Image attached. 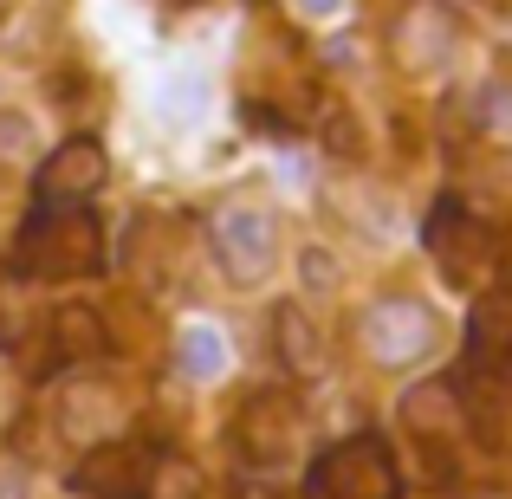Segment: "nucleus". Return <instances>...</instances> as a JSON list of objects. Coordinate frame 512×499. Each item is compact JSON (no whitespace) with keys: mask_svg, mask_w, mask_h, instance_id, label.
Instances as JSON below:
<instances>
[{"mask_svg":"<svg viewBox=\"0 0 512 499\" xmlns=\"http://www.w3.org/2000/svg\"><path fill=\"white\" fill-rule=\"evenodd\" d=\"M20 273L26 279H91L104 266V221L85 201H46L20 227Z\"/></svg>","mask_w":512,"mask_h":499,"instance_id":"obj_1","label":"nucleus"},{"mask_svg":"<svg viewBox=\"0 0 512 499\" xmlns=\"http://www.w3.org/2000/svg\"><path fill=\"white\" fill-rule=\"evenodd\" d=\"M305 499H402V474L383 435L331 441L305 474Z\"/></svg>","mask_w":512,"mask_h":499,"instance_id":"obj_2","label":"nucleus"},{"mask_svg":"<svg viewBox=\"0 0 512 499\" xmlns=\"http://www.w3.org/2000/svg\"><path fill=\"white\" fill-rule=\"evenodd\" d=\"M422 240H428V253H435L441 279L461 286V292H480L493 273H500V240H493V227L474 221L467 201H454V195H441L435 208H428Z\"/></svg>","mask_w":512,"mask_h":499,"instance_id":"obj_3","label":"nucleus"},{"mask_svg":"<svg viewBox=\"0 0 512 499\" xmlns=\"http://www.w3.org/2000/svg\"><path fill=\"white\" fill-rule=\"evenodd\" d=\"M435 337H441V318H435V305H422L415 292H383V299L363 305V318H357L363 357L383 363V370L422 363L428 350H435Z\"/></svg>","mask_w":512,"mask_h":499,"instance_id":"obj_4","label":"nucleus"},{"mask_svg":"<svg viewBox=\"0 0 512 499\" xmlns=\"http://www.w3.org/2000/svg\"><path fill=\"white\" fill-rule=\"evenodd\" d=\"M208 234H214V260H221V273L234 279V286H260V279L273 273L279 221H273V208H266V201L227 195L221 208H214Z\"/></svg>","mask_w":512,"mask_h":499,"instance_id":"obj_5","label":"nucleus"},{"mask_svg":"<svg viewBox=\"0 0 512 499\" xmlns=\"http://www.w3.org/2000/svg\"><path fill=\"white\" fill-rule=\"evenodd\" d=\"M305 441V409L286 396V389H260V396L240 402L234 415V454L253 467V474H273L299 454Z\"/></svg>","mask_w":512,"mask_h":499,"instance_id":"obj_6","label":"nucleus"},{"mask_svg":"<svg viewBox=\"0 0 512 499\" xmlns=\"http://www.w3.org/2000/svg\"><path fill=\"white\" fill-rule=\"evenodd\" d=\"M402 428L415 435V454H422L428 480H435V487H448V480L461 474V461H454L461 396H454V383H415L409 396H402Z\"/></svg>","mask_w":512,"mask_h":499,"instance_id":"obj_7","label":"nucleus"},{"mask_svg":"<svg viewBox=\"0 0 512 499\" xmlns=\"http://www.w3.org/2000/svg\"><path fill=\"white\" fill-rule=\"evenodd\" d=\"M454 46H461V20H454L448 0H402V13L389 20V59L409 78L441 72Z\"/></svg>","mask_w":512,"mask_h":499,"instance_id":"obj_8","label":"nucleus"},{"mask_svg":"<svg viewBox=\"0 0 512 499\" xmlns=\"http://www.w3.org/2000/svg\"><path fill=\"white\" fill-rule=\"evenodd\" d=\"M156 454H163V448L130 441V435L91 441L85 461L72 467V487L85 499H143V493H150V474H156Z\"/></svg>","mask_w":512,"mask_h":499,"instance_id":"obj_9","label":"nucleus"},{"mask_svg":"<svg viewBox=\"0 0 512 499\" xmlns=\"http://www.w3.org/2000/svg\"><path fill=\"white\" fill-rule=\"evenodd\" d=\"M111 175V156H104L98 137H65L59 150L39 163V201H91Z\"/></svg>","mask_w":512,"mask_h":499,"instance_id":"obj_10","label":"nucleus"},{"mask_svg":"<svg viewBox=\"0 0 512 499\" xmlns=\"http://www.w3.org/2000/svg\"><path fill=\"white\" fill-rule=\"evenodd\" d=\"M467 370H493V376L512 370V286L487 292L467 318Z\"/></svg>","mask_w":512,"mask_h":499,"instance_id":"obj_11","label":"nucleus"},{"mask_svg":"<svg viewBox=\"0 0 512 499\" xmlns=\"http://www.w3.org/2000/svg\"><path fill=\"white\" fill-rule=\"evenodd\" d=\"M46 331H52V363H59V370L98 363L104 344H111V331H104V312H98V305H59Z\"/></svg>","mask_w":512,"mask_h":499,"instance_id":"obj_12","label":"nucleus"},{"mask_svg":"<svg viewBox=\"0 0 512 499\" xmlns=\"http://www.w3.org/2000/svg\"><path fill=\"white\" fill-rule=\"evenodd\" d=\"M273 350L292 376H325V337L305 318V305H273Z\"/></svg>","mask_w":512,"mask_h":499,"instance_id":"obj_13","label":"nucleus"},{"mask_svg":"<svg viewBox=\"0 0 512 499\" xmlns=\"http://www.w3.org/2000/svg\"><path fill=\"white\" fill-rule=\"evenodd\" d=\"M175 370L195 376V383H214L227 370V337L214 325H182L175 331Z\"/></svg>","mask_w":512,"mask_h":499,"instance_id":"obj_14","label":"nucleus"},{"mask_svg":"<svg viewBox=\"0 0 512 499\" xmlns=\"http://www.w3.org/2000/svg\"><path fill=\"white\" fill-rule=\"evenodd\" d=\"M26 331H33V292H26V273H7V266H0V350H20Z\"/></svg>","mask_w":512,"mask_h":499,"instance_id":"obj_15","label":"nucleus"},{"mask_svg":"<svg viewBox=\"0 0 512 499\" xmlns=\"http://www.w3.org/2000/svg\"><path fill=\"white\" fill-rule=\"evenodd\" d=\"M143 499H208V474L188 454H156V474H150Z\"/></svg>","mask_w":512,"mask_h":499,"instance_id":"obj_16","label":"nucleus"},{"mask_svg":"<svg viewBox=\"0 0 512 499\" xmlns=\"http://www.w3.org/2000/svg\"><path fill=\"white\" fill-rule=\"evenodd\" d=\"M33 156H39L33 117H20V111H0V175H7V169H26Z\"/></svg>","mask_w":512,"mask_h":499,"instance_id":"obj_17","label":"nucleus"},{"mask_svg":"<svg viewBox=\"0 0 512 499\" xmlns=\"http://www.w3.org/2000/svg\"><path fill=\"white\" fill-rule=\"evenodd\" d=\"M318 137H325V150H331V156H350V163L363 156V130H357V117H350L344 104H331V111H325Z\"/></svg>","mask_w":512,"mask_h":499,"instance_id":"obj_18","label":"nucleus"},{"mask_svg":"<svg viewBox=\"0 0 512 499\" xmlns=\"http://www.w3.org/2000/svg\"><path fill=\"white\" fill-rule=\"evenodd\" d=\"M0 499H26V461L0 448Z\"/></svg>","mask_w":512,"mask_h":499,"instance_id":"obj_19","label":"nucleus"},{"mask_svg":"<svg viewBox=\"0 0 512 499\" xmlns=\"http://www.w3.org/2000/svg\"><path fill=\"white\" fill-rule=\"evenodd\" d=\"M305 286H312V292H331V286H338V266H331V253H305Z\"/></svg>","mask_w":512,"mask_h":499,"instance_id":"obj_20","label":"nucleus"},{"mask_svg":"<svg viewBox=\"0 0 512 499\" xmlns=\"http://www.w3.org/2000/svg\"><path fill=\"white\" fill-rule=\"evenodd\" d=\"M299 7H305V13H318V20H325V13H338L344 0H299Z\"/></svg>","mask_w":512,"mask_h":499,"instance_id":"obj_21","label":"nucleus"},{"mask_svg":"<svg viewBox=\"0 0 512 499\" xmlns=\"http://www.w3.org/2000/svg\"><path fill=\"white\" fill-rule=\"evenodd\" d=\"M240 499H286L279 487H240Z\"/></svg>","mask_w":512,"mask_h":499,"instance_id":"obj_22","label":"nucleus"}]
</instances>
